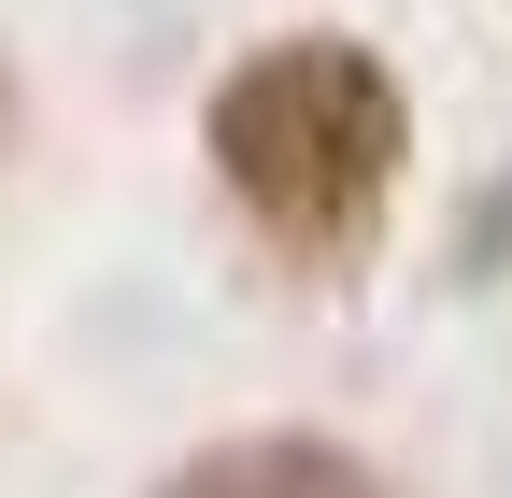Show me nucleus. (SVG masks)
Wrapping results in <instances>:
<instances>
[{"label":"nucleus","mask_w":512,"mask_h":498,"mask_svg":"<svg viewBox=\"0 0 512 498\" xmlns=\"http://www.w3.org/2000/svg\"><path fill=\"white\" fill-rule=\"evenodd\" d=\"M200 157L271 257H356L413 185V86L356 29H271L200 100Z\"/></svg>","instance_id":"1"},{"label":"nucleus","mask_w":512,"mask_h":498,"mask_svg":"<svg viewBox=\"0 0 512 498\" xmlns=\"http://www.w3.org/2000/svg\"><path fill=\"white\" fill-rule=\"evenodd\" d=\"M157 498H384L356 442H328V427H242V442L185 456Z\"/></svg>","instance_id":"2"},{"label":"nucleus","mask_w":512,"mask_h":498,"mask_svg":"<svg viewBox=\"0 0 512 498\" xmlns=\"http://www.w3.org/2000/svg\"><path fill=\"white\" fill-rule=\"evenodd\" d=\"M15 114H29V86H15V43H0V157H15Z\"/></svg>","instance_id":"3"}]
</instances>
